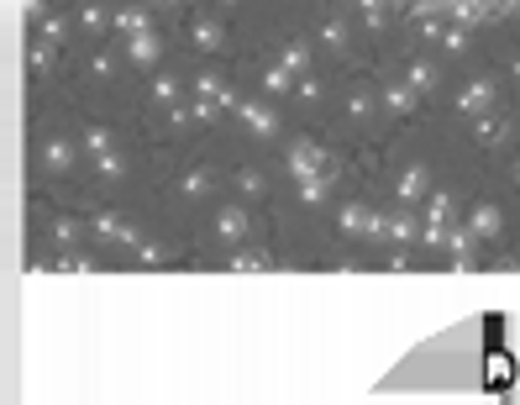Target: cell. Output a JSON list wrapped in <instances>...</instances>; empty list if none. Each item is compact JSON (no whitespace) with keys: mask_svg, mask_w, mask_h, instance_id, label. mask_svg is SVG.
<instances>
[{"mask_svg":"<svg viewBox=\"0 0 520 405\" xmlns=\"http://www.w3.org/2000/svg\"><path fill=\"white\" fill-rule=\"evenodd\" d=\"M195 101H211V106H236V95L227 90V79H216V74H200V79H195Z\"/></svg>","mask_w":520,"mask_h":405,"instance_id":"7c38bea8","label":"cell"},{"mask_svg":"<svg viewBox=\"0 0 520 405\" xmlns=\"http://www.w3.org/2000/svg\"><path fill=\"white\" fill-rule=\"evenodd\" d=\"M294 95H300V101H321V79H300Z\"/></svg>","mask_w":520,"mask_h":405,"instance_id":"4dcf8cb0","label":"cell"},{"mask_svg":"<svg viewBox=\"0 0 520 405\" xmlns=\"http://www.w3.org/2000/svg\"><path fill=\"white\" fill-rule=\"evenodd\" d=\"M321 43H326L332 53H347L352 32H347V21H342V16H326V21H321Z\"/></svg>","mask_w":520,"mask_h":405,"instance_id":"ac0fdd59","label":"cell"},{"mask_svg":"<svg viewBox=\"0 0 520 405\" xmlns=\"http://www.w3.org/2000/svg\"><path fill=\"white\" fill-rule=\"evenodd\" d=\"M158 5H173V0H158Z\"/></svg>","mask_w":520,"mask_h":405,"instance_id":"836d02e7","label":"cell"},{"mask_svg":"<svg viewBox=\"0 0 520 405\" xmlns=\"http://www.w3.org/2000/svg\"><path fill=\"white\" fill-rule=\"evenodd\" d=\"M442 247H447V263H452V269H473V263H478V237H473L468 222H452Z\"/></svg>","mask_w":520,"mask_h":405,"instance_id":"5b68a950","label":"cell"},{"mask_svg":"<svg viewBox=\"0 0 520 405\" xmlns=\"http://www.w3.org/2000/svg\"><path fill=\"white\" fill-rule=\"evenodd\" d=\"M516 179H520V169H516Z\"/></svg>","mask_w":520,"mask_h":405,"instance_id":"d590c367","label":"cell"},{"mask_svg":"<svg viewBox=\"0 0 520 405\" xmlns=\"http://www.w3.org/2000/svg\"><path fill=\"white\" fill-rule=\"evenodd\" d=\"M173 95H179V85H173L169 74H158V79H153V101H164V106H169Z\"/></svg>","mask_w":520,"mask_h":405,"instance_id":"f546056e","label":"cell"},{"mask_svg":"<svg viewBox=\"0 0 520 405\" xmlns=\"http://www.w3.org/2000/svg\"><path fill=\"white\" fill-rule=\"evenodd\" d=\"M404 85H410L415 95H431V90L442 85V69H436V63H426V58H415V63L404 69Z\"/></svg>","mask_w":520,"mask_h":405,"instance_id":"9c48e42d","label":"cell"},{"mask_svg":"<svg viewBox=\"0 0 520 405\" xmlns=\"http://www.w3.org/2000/svg\"><path fill=\"white\" fill-rule=\"evenodd\" d=\"M494 101H500V79H489V74L468 79V85L458 90V111H462V116H484V111H494Z\"/></svg>","mask_w":520,"mask_h":405,"instance_id":"277c9868","label":"cell"},{"mask_svg":"<svg viewBox=\"0 0 520 405\" xmlns=\"http://www.w3.org/2000/svg\"><path fill=\"white\" fill-rule=\"evenodd\" d=\"M247 227H252V222H247L242 206H221V211H216V237H221V242H242Z\"/></svg>","mask_w":520,"mask_h":405,"instance_id":"ba28073f","label":"cell"},{"mask_svg":"<svg viewBox=\"0 0 520 405\" xmlns=\"http://www.w3.org/2000/svg\"><path fill=\"white\" fill-rule=\"evenodd\" d=\"M347 116H352V121H368V116H373V95H368V90H352V95H347Z\"/></svg>","mask_w":520,"mask_h":405,"instance_id":"d4e9b609","label":"cell"},{"mask_svg":"<svg viewBox=\"0 0 520 405\" xmlns=\"http://www.w3.org/2000/svg\"><path fill=\"white\" fill-rule=\"evenodd\" d=\"M121 32H126V37L148 32V11H121Z\"/></svg>","mask_w":520,"mask_h":405,"instance_id":"f1b7e54d","label":"cell"},{"mask_svg":"<svg viewBox=\"0 0 520 405\" xmlns=\"http://www.w3.org/2000/svg\"><path fill=\"white\" fill-rule=\"evenodd\" d=\"M342 5H357V0H342Z\"/></svg>","mask_w":520,"mask_h":405,"instance_id":"e575fe53","label":"cell"},{"mask_svg":"<svg viewBox=\"0 0 520 405\" xmlns=\"http://www.w3.org/2000/svg\"><path fill=\"white\" fill-rule=\"evenodd\" d=\"M363 237L384 242V237H389V211H368V231H363Z\"/></svg>","mask_w":520,"mask_h":405,"instance_id":"83f0119b","label":"cell"},{"mask_svg":"<svg viewBox=\"0 0 520 405\" xmlns=\"http://www.w3.org/2000/svg\"><path fill=\"white\" fill-rule=\"evenodd\" d=\"M279 69H289V74L300 79V74L310 69V43H300V37H289L284 48H279Z\"/></svg>","mask_w":520,"mask_h":405,"instance_id":"4fadbf2b","label":"cell"},{"mask_svg":"<svg viewBox=\"0 0 520 405\" xmlns=\"http://www.w3.org/2000/svg\"><path fill=\"white\" fill-rule=\"evenodd\" d=\"M236 190H242L247 200H263V190H268V179H263V174L252 169V164H242V169H236Z\"/></svg>","mask_w":520,"mask_h":405,"instance_id":"ffe728a7","label":"cell"},{"mask_svg":"<svg viewBox=\"0 0 520 405\" xmlns=\"http://www.w3.org/2000/svg\"><path fill=\"white\" fill-rule=\"evenodd\" d=\"M447 11H452V21H458V27H473V21H484V16H489V0H447Z\"/></svg>","mask_w":520,"mask_h":405,"instance_id":"2e32d148","label":"cell"},{"mask_svg":"<svg viewBox=\"0 0 520 405\" xmlns=\"http://www.w3.org/2000/svg\"><path fill=\"white\" fill-rule=\"evenodd\" d=\"M337 231L342 237H363L368 231V206H342L337 211Z\"/></svg>","mask_w":520,"mask_h":405,"instance_id":"e0dca14e","label":"cell"},{"mask_svg":"<svg viewBox=\"0 0 520 405\" xmlns=\"http://www.w3.org/2000/svg\"><path fill=\"white\" fill-rule=\"evenodd\" d=\"M294 85H300V79H294L289 69H279V63H274V69H263V95H289Z\"/></svg>","mask_w":520,"mask_h":405,"instance_id":"7402d4cb","label":"cell"},{"mask_svg":"<svg viewBox=\"0 0 520 405\" xmlns=\"http://www.w3.org/2000/svg\"><path fill=\"white\" fill-rule=\"evenodd\" d=\"M436 37H442V48H447V53H462V48H468V27H458V21H452V27H442Z\"/></svg>","mask_w":520,"mask_h":405,"instance_id":"484cf974","label":"cell"},{"mask_svg":"<svg viewBox=\"0 0 520 405\" xmlns=\"http://www.w3.org/2000/svg\"><path fill=\"white\" fill-rule=\"evenodd\" d=\"M221 43H227V27H221L216 16H205V21H195V48H200V53H216Z\"/></svg>","mask_w":520,"mask_h":405,"instance_id":"5bb4252c","label":"cell"},{"mask_svg":"<svg viewBox=\"0 0 520 405\" xmlns=\"http://www.w3.org/2000/svg\"><path fill=\"white\" fill-rule=\"evenodd\" d=\"M379 101H384V111L410 116V111H415V101H420V95H415V90H410L404 79H395V85H384V90H379Z\"/></svg>","mask_w":520,"mask_h":405,"instance_id":"8fae6325","label":"cell"},{"mask_svg":"<svg viewBox=\"0 0 520 405\" xmlns=\"http://www.w3.org/2000/svg\"><path fill=\"white\" fill-rule=\"evenodd\" d=\"M126 53H132V63H158V37H153V32H137V37L126 43Z\"/></svg>","mask_w":520,"mask_h":405,"instance_id":"44dd1931","label":"cell"},{"mask_svg":"<svg viewBox=\"0 0 520 405\" xmlns=\"http://www.w3.org/2000/svg\"><path fill=\"white\" fill-rule=\"evenodd\" d=\"M216 5H236V0H216Z\"/></svg>","mask_w":520,"mask_h":405,"instance_id":"d6a6232c","label":"cell"},{"mask_svg":"<svg viewBox=\"0 0 520 405\" xmlns=\"http://www.w3.org/2000/svg\"><path fill=\"white\" fill-rule=\"evenodd\" d=\"M326 195H332V179H326V174H316V179H300V200H305V206H321Z\"/></svg>","mask_w":520,"mask_h":405,"instance_id":"603a6c76","label":"cell"},{"mask_svg":"<svg viewBox=\"0 0 520 405\" xmlns=\"http://www.w3.org/2000/svg\"><path fill=\"white\" fill-rule=\"evenodd\" d=\"M431 195V169L426 164H404V174L395 179V200L400 206H420Z\"/></svg>","mask_w":520,"mask_h":405,"instance_id":"8992f818","label":"cell"},{"mask_svg":"<svg viewBox=\"0 0 520 405\" xmlns=\"http://www.w3.org/2000/svg\"><path fill=\"white\" fill-rule=\"evenodd\" d=\"M48 164H53V169H63V164H68V148H63V142H53V148H48Z\"/></svg>","mask_w":520,"mask_h":405,"instance_id":"1f68e13d","label":"cell"},{"mask_svg":"<svg viewBox=\"0 0 520 405\" xmlns=\"http://www.w3.org/2000/svg\"><path fill=\"white\" fill-rule=\"evenodd\" d=\"M415 237H420V222H415L410 211H389V242H395V247H410Z\"/></svg>","mask_w":520,"mask_h":405,"instance_id":"9a60e30c","label":"cell"},{"mask_svg":"<svg viewBox=\"0 0 520 405\" xmlns=\"http://www.w3.org/2000/svg\"><path fill=\"white\" fill-rule=\"evenodd\" d=\"M452 222H458V206H452V195H447V190H431V195H426V222H420V242H426V247H442Z\"/></svg>","mask_w":520,"mask_h":405,"instance_id":"6da1fadb","label":"cell"},{"mask_svg":"<svg viewBox=\"0 0 520 405\" xmlns=\"http://www.w3.org/2000/svg\"><path fill=\"white\" fill-rule=\"evenodd\" d=\"M236 121H242V132L247 137H279V111L268 106V101H236Z\"/></svg>","mask_w":520,"mask_h":405,"instance_id":"3957f363","label":"cell"},{"mask_svg":"<svg viewBox=\"0 0 520 405\" xmlns=\"http://www.w3.org/2000/svg\"><path fill=\"white\" fill-rule=\"evenodd\" d=\"M468 227H473V237H478V242H494V237L505 231V211H500L494 200H478V206L468 211Z\"/></svg>","mask_w":520,"mask_h":405,"instance_id":"52a82bcc","label":"cell"},{"mask_svg":"<svg viewBox=\"0 0 520 405\" xmlns=\"http://www.w3.org/2000/svg\"><path fill=\"white\" fill-rule=\"evenodd\" d=\"M268 263H274V258H268L263 247H258V253H231L227 258V269H236V274H252V269H268Z\"/></svg>","mask_w":520,"mask_h":405,"instance_id":"cb8c5ba5","label":"cell"},{"mask_svg":"<svg viewBox=\"0 0 520 405\" xmlns=\"http://www.w3.org/2000/svg\"><path fill=\"white\" fill-rule=\"evenodd\" d=\"M357 11H363L368 32H384V0H357Z\"/></svg>","mask_w":520,"mask_h":405,"instance_id":"4316f807","label":"cell"},{"mask_svg":"<svg viewBox=\"0 0 520 405\" xmlns=\"http://www.w3.org/2000/svg\"><path fill=\"white\" fill-rule=\"evenodd\" d=\"M516 11H520V5H516Z\"/></svg>","mask_w":520,"mask_h":405,"instance_id":"8d00e7d4","label":"cell"},{"mask_svg":"<svg viewBox=\"0 0 520 405\" xmlns=\"http://www.w3.org/2000/svg\"><path fill=\"white\" fill-rule=\"evenodd\" d=\"M179 195H184V200H205V195H211V169H200V164H195V169L184 174Z\"/></svg>","mask_w":520,"mask_h":405,"instance_id":"d6986e66","label":"cell"},{"mask_svg":"<svg viewBox=\"0 0 520 405\" xmlns=\"http://www.w3.org/2000/svg\"><path fill=\"white\" fill-rule=\"evenodd\" d=\"M284 164H289V179H294V184L332 169L326 148H321V142H310V137H294V142H289V148H284Z\"/></svg>","mask_w":520,"mask_h":405,"instance_id":"7a4b0ae2","label":"cell"},{"mask_svg":"<svg viewBox=\"0 0 520 405\" xmlns=\"http://www.w3.org/2000/svg\"><path fill=\"white\" fill-rule=\"evenodd\" d=\"M473 137H478V148H500V142L510 137V121L494 116V111H484L478 116V126H473Z\"/></svg>","mask_w":520,"mask_h":405,"instance_id":"30bf717a","label":"cell"}]
</instances>
